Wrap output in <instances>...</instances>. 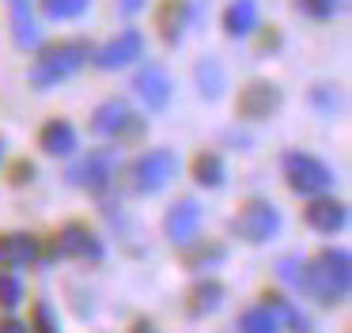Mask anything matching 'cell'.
<instances>
[{"label":"cell","mask_w":352,"mask_h":333,"mask_svg":"<svg viewBox=\"0 0 352 333\" xmlns=\"http://www.w3.org/2000/svg\"><path fill=\"white\" fill-rule=\"evenodd\" d=\"M299 288H303L314 303H322V307H337V303H344L349 299V288H352V257H349V250L326 246L322 254H314L311 261H303Z\"/></svg>","instance_id":"cell-1"},{"label":"cell","mask_w":352,"mask_h":333,"mask_svg":"<svg viewBox=\"0 0 352 333\" xmlns=\"http://www.w3.org/2000/svg\"><path fill=\"white\" fill-rule=\"evenodd\" d=\"M84 65H91V42L87 38H61L38 50L31 65V83L34 87H57V83L72 80Z\"/></svg>","instance_id":"cell-2"},{"label":"cell","mask_w":352,"mask_h":333,"mask_svg":"<svg viewBox=\"0 0 352 333\" xmlns=\"http://www.w3.org/2000/svg\"><path fill=\"white\" fill-rule=\"evenodd\" d=\"M280 171H284L288 189L299 197H318L333 186V171H329L318 155H311V151H288V155L280 159Z\"/></svg>","instance_id":"cell-3"},{"label":"cell","mask_w":352,"mask_h":333,"mask_svg":"<svg viewBox=\"0 0 352 333\" xmlns=\"http://www.w3.org/2000/svg\"><path fill=\"white\" fill-rule=\"evenodd\" d=\"M91 133L107 136V140H140L144 136V118H137L125 98H107L91 110Z\"/></svg>","instance_id":"cell-4"},{"label":"cell","mask_w":352,"mask_h":333,"mask_svg":"<svg viewBox=\"0 0 352 333\" xmlns=\"http://www.w3.org/2000/svg\"><path fill=\"white\" fill-rule=\"evenodd\" d=\"M178 174V155L170 148H152L129 166V186L137 193H160L170 178Z\"/></svg>","instance_id":"cell-5"},{"label":"cell","mask_w":352,"mask_h":333,"mask_svg":"<svg viewBox=\"0 0 352 333\" xmlns=\"http://www.w3.org/2000/svg\"><path fill=\"white\" fill-rule=\"evenodd\" d=\"M280 208H276L273 201H261V197H254V201H246L243 208H239L235 216V231L243 235L246 242H254V246H261V242H269L276 231H280Z\"/></svg>","instance_id":"cell-6"},{"label":"cell","mask_w":352,"mask_h":333,"mask_svg":"<svg viewBox=\"0 0 352 333\" xmlns=\"http://www.w3.org/2000/svg\"><path fill=\"white\" fill-rule=\"evenodd\" d=\"M114 171H118V155L110 148H99V151H87V155L72 166L69 182H76L80 189H91V193H107L110 182H114Z\"/></svg>","instance_id":"cell-7"},{"label":"cell","mask_w":352,"mask_h":333,"mask_svg":"<svg viewBox=\"0 0 352 333\" xmlns=\"http://www.w3.org/2000/svg\"><path fill=\"white\" fill-rule=\"evenodd\" d=\"M201 224H205V208H201V201L182 197V201H175L167 208V216H163V235H167L175 246H190V242L197 239Z\"/></svg>","instance_id":"cell-8"},{"label":"cell","mask_w":352,"mask_h":333,"mask_svg":"<svg viewBox=\"0 0 352 333\" xmlns=\"http://www.w3.org/2000/svg\"><path fill=\"white\" fill-rule=\"evenodd\" d=\"M140 53H144V34H140V30H122V34H114L110 42H102L99 50H91V61L102 72H118V68L140 61Z\"/></svg>","instance_id":"cell-9"},{"label":"cell","mask_w":352,"mask_h":333,"mask_svg":"<svg viewBox=\"0 0 352 333\" xmlns=\"http://www.w3.org/2000/svg\"><path fill=\"white\" fill-rule=\"evenodd\" d=\"M54 254L80 257V261H99V257L107 254V246H102V239L87 224H65L54 239Z\"/></svg>","instance_id":"cell-10"},{"label":"cell","mask_w":352,"mask_h":333,"mask_svg":"<svg viewBox=\"0 0 352 333\" xmlns=\"http://www.w3.org/2000/svg\"><path fill=\"white\" fill-rule=\"evenodd\" d=\"M276 106H280V87L269 83V80H254V83H246V87L239 91L235 110H239L243 121H265Z\"/></svg>","instance_id":"cell-11"},{"label":"cell","mask_w":352,"mask_h":333,"mask_svg":"<svg viewBox=\"0 0 352 333\" xmlns=\"http://www.w3.org/2000/svg\"><path fill=\"white\" fill-rule=\"evenodd\" d=\"M133 91H137V98L148 106V110H163V106L170 103L175 83H170V76H167L163 65H144L137 72V80H133Z\"/></svg>","instance_id":"cell-12"},{"label":"cell","mask_w":352,"mask_h":333,"mask_svg":"<svg viewBox=\"0 0 352 333\" xmlns=\"http://www.w3.org/2000/svg\"><path fill=\"white\" fill-rule=\"evenodd\" d=\"M303 219H307V227L318 231V235H337L344 224H349V208H344L341 201H333V197H322L318 193V197H311Z\"/></svg>","instance_id":"cell-13"},{"label":"cell","mask_w":352,"mask_h":333,"mask_svg":"<svg viewBox=\"0 0 352 333\" xmlns=\"http://www.w3.org/2000/svg\"><path fill=\"white\" fill-rule=\"evenodd\" d=\"M186 27H190V8L186 0H160L155 4V30L167 45H178L186 38Z\"/></svg>","instance_id":"cell-14"},{"label":"cell","mask_w":352,"mask_h":333,"mask_svg":"<svg viewBox=\"0 0 352 333\" xmlns=\"http://www.w3.org/2000/svg\"><path fill=\"white\" fill-rule=\"evenodd\" d=\"M76 144H80V136H76V129H72V121H65V118H50L46 125L38 129V148L54 159L72 155Z\"/></svg>","instance_id":"cell-15"},{"label":"cell","mask_w":352,"mask_h":333,"mask_svg":"<svg viewBox=\"0 0 352 333\" xmlns=\"http://www.w3.org/2000/svg\"><path fill=\"white\" fill-rule=\"evenodd\" d=\"M38 257V239L23 231L0 235V269H23Z\"/></svg>","instance_id":"cell-16"},{"label":"cell","mask_w":352,"mask_h":333,"mask_svg":"<svg viewBox=\"0 0 352 333\" xmlns=\"http://www.w3.org/2000/svg\"><path fill=\"white\" fill-rule=\"evenodd\" d=\"M258 23H261L258 0H231V4L223 8V30H228L231 38L258 34Z\"/></svg>","instance_id":"cell-17"},{"label":"cell","mask_w":352,"mask_h":333,"mask_svg":"<svg viewBox=\"0 0 352 333\" xmlns=\"http://www.w3.org/2000/svg\"><path fill=\"white\" fill-rule=\"evenodd\" d=\"M8 12H12V34H16L19 50H34L42 42V30L38 19L31 12V0H8Z\"/></svg>","instance_id":"cell-18"},{"label":"cell","mask_w":352,"mask_h":333,"mask_svg":"<svg viewBox=\"0 0 352 333\" xmlns=\"http://www.w3.org/2000/svg\"><path fill=\"white\" fill-rule=\"evenodd\" d=\"M223 284L220 280H197V284L186 292V310H190L193 318H205V314H216V310L223 307Z\"/></svg>","instance_id":"cell-19"},{"label":"cell","mask_w":352,"mask_h":333,"mask_svg":"<svg viewBox=\"0 0 352 333\" xmlns=\"http://www.w3.org/2000/svg\"><path fill=\"white\" fill-rule=\"evenodd\" d=\"M190 174H193V182H197V186L220 189L223 178H228V166H223V159L216 155V151H197V155H193V163H190Z\"/></svg>","instance_id":"cell-20"},{"label":"cell","mask_w":352,"mask_h":333,"mask_svg":"<svg viewBox=\"0 0 352 333\" xmlns=\"http://www.w3.org/2000/svg\"><path fill=\"white\" fill-rule=\"evenodd\" d=\"M261 303H265V307L276 314V322H280V330L288 325L292 333H311V318H307L303 310L296 307V303H288V299H284V295H273V292H269Z\"/></svg>","instance_id":"cell-21"},{"label":"cell","mask_w":352,"mask_h":333,"mask_svg":"<svg viewBox=\"0 0 352 333\" xmlns=\"http://www.w3.org/2000/svg\"><path fill=\"white\" fill-rule=\"evenodd\" d=\"M239 333H280V322L265 303H258V307H246L239 314Z\"/></svg>","instance_id":"cell-22"},{"label":"cell","mask_w":352,"mask_h":333,"mask_svg":"<svg viewBox=\"0 0 352 333\" xmlns=\"http://www.w3.org/2000/svg\"><path fill=\"white\" fill-rule=\"evenodd\" d=\"M193 76H197V91L205 98H220L223 87H228V72H223L216 61H208V57L197 65V72H193Z\"/></svg>","instance_id":"cell-23"},{"label":"cell","mask_w":352,"mask_h":333,"mask_svg":"<svg viewBox=\"0 0 352 333\" xmlns=\"http://www.w3.org/2000/svg\"><path fill=\"white\" fill-rule=\"evenodd\" d=\"M38 8H42V15L54 19V23H72L91 8V0H38Z\"/></svg>","instance_id":"cell-24"},{"label":"cell","mask_w":352,"mask_h":333,"mask_svg":"<svg viewBox=\"0 0 352 333\" xmlns=\"http://www.w3.org/2000/svg\"><path fill=\"white\" fill-rule=\"evenodd\" d=\"M19 303H23V280L16 272H0V307L16 310Z\"/></svg>","instance_id":"cell-25"},{"label":"cell","mask_w":352,"mask_h":333,"mask_svg":"<svg viewBox=\"0 0 352 333\" xmlns=\"http://www.w3.org/2000/svg\"><path fill=\"white\" fill-rule=\"evenodd\" d=\"M223 257H228L223 246H201V250H190V254H186V265L201 272V269H208V265H220Z\"/></svg>","instance_id":"cell-26"},{"label":"cell","mask_w":352,"mask_h":333,"mask_svg":"<svg viewBox=\"0 0 352 333\" xmlns=\"http://www.w3.org/2000/svg\"><path fill=\"white\" fill-rule=\"evenodd\" d=\"M31 333H61L54 318V307L50 303H34V322H31Z\"/></svg>","instance_id":"cell-27"},{"label":"cell","mask_w":352,"mask_h":333,"mask_svg":"<svg viewBox=\"0 0 352 333\" xmlns=\"http://www.w3.org/2000/svg\"><path fill=\"white\" fill-rule=\"evenodd\" d=\"M296 8L311 19H329L337 12V0H296Z\"/></svg>","instance_id":"cell-28"},{"label":"cell","mask_w":352,"mask_h":333,"mask_svg":"<svg viewBox=\"0 0 352 333\" xmlns=\"http://www.w3.org/2000/svg\"><path fill=\"white\" fill-rule=\"evenodd\" d=\"M299 272H303V261H299V257H284V261L276 265V277L292 288H299Z\"/></svg>","instance_id":"cell-29"},{"label":"cell","mask_w":352,"mask_h":333,"mask_svg":"<svg viewBox=\"0 0 352 333\" xmlns=\"http://www.w3.org/2000/svg\"><path fill=\"white\" fill-rule=\"evenodd\" d=\"M31 178H34V166L27 163V159H19V163L12 166V186H27Z\"/></svg>","instance_id":"cell-30"},{"label":"cell","mask_w":352,"mask_h":333,"mask_svg":"<svg viewBox=\"0 0 352 333\" xmlns=\"http://www.w3.org/2000/svg\"><path fill=\"white\" fill-rule=\"evenodd\" d=\"M0 333H31V325L19 322V318H4V322H0Z\"/></svg>","instance_id":"cell-31"},{"label":"cell","mask_w":352,"mask_h":333,"mask_svg":"<svg viewBox=\"0 0 352 333\" xmlns=\"http://www.w3.org/2000/svg\"><path fill=\"white\" fill-rule=\"evenodd\" d=\"M129 333H160V330H155V322H148V318H137Z\"/></svg>","instance_id":"cell-32"},{"label":"cell","mask_w":352,"mask_h":333,"mask_svg":"<svg viewBox=\"0 0 352 333\" xmlns=\"http://www.w3.org/2000/svg\"><path fill=\"white\" fill-rule=\"evenodd\" d=\"M118 8H122V12H129V15H137L140 8H144V0H118Z\"/></svg>","instance_id":"cell-33"},{"label":"cell","mask_w":352,"mask_h":333,"mask_svg":"<svg viewBox=\"0 0 352 333\" xmlns=\"http://www.w3.org/2000/svg\"><path fill=\"white\" fill-rule=\"evenodd\" d=\"M0 159H4V140H0Z\"/></svg>","instance_id":"cell-34"},{"label":"cell","mask_w":352,"mask_h":333,"mask_svg":"<svg viewBox=\"0 0 352 333\" xmlns=\"http://www.w3.org/2000/svg\"><path fill=\"white\" fill-rule=\"evenodd\" d=\"M341 4H344V0H337V8H341Z\"/></svg>","instance_id":"cell-35"}]
</instances>
